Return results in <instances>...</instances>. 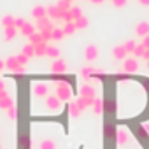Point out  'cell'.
<instances>
[{
    "mask_svg": "<svg viewBox=\"0 0 149 149\" xmlns=\"http://www.w3.org/2000/svg\"><path fill=\"white\" fill-rule=\"evenodd\" d=\"M54 90H56V97L61 102H67L72 98V86L68 81H54Z\"/></svg>",
    "mask_w": 149,
    "mask_h": 149,
    "instance_id": "cell-1",
    "label": "cell"
},
{
    "mask_svg": "<svg viewBox=\"0 0 149 149\" xmlns=\"http://www.w3.org/2000/svg\"><path fill=\"white\" fill-rule=\"evenodd\" d=\"M123 70L126 74H135L139 70V60L135 56H126L123 60Z\"/></svg>",
    "mask_w": 149,
    "mask_h": 149,
    "instance_id": "cell-2",
    "label": "cell"
},
{
    "mask_svg": "<svg viewBox=\"0 0 149 149\" xmlns=\"http://www.w3.org/2000/svg\"><path fill=\"white\" fill-rule=\"evenodd\" d=\"M6 67H7L11 72H14V74H23V72H25V65H21V63L16 60V56H11V58L6 61Z\"/></svg>",
    "mask_w": 149,
    "mask_h": 149,
    "instance_id": "cell-3",
    "label": "cell"
},
{
    "mask_svg": "<svg viewBox=\"0 0 149 149\" xmlns=\"http://www.w3.org/2000/svg\"><path fill=\"white\" fill-rule=\"evenodd\" d=\"M81 16H84V14H83V11H81L79 7H70V11L63 13V21H65V23H70V21H76V19L81 18Z\"/></svg>",
    "mask_w": 149,
    "mask_h": 149,
    "instance_id": "cell-4",
    "label": "cell"
},
{
    "mask_svg": "<svg viewBox=\"0 0 149 149\" xmlns=\"http://www.w3.org/2000/svg\"><path fill=\"white\" fill-rule=\"evenodd\" d=\"M98 54H100V51H98V46H95V44H90V46L84 49V58H86V61H90V63H93L95 60H98Z\"/></svg>",
    "mask_w": 149,
    "mask_h": 149,
    "instance_id": "cell-5",
    "label": "cell"
},
{
    "mask_svg": "<svg viewBox=\"0 0 149 149\" xmlns=\"http://www.w3.org/2000/svg\"><path fill=\"white\" fill-rule=\"evenodd\" d=\"M61 100L56 97V95H51V97H46V107L49 109V111H53V112H58L60 109H61Z\"/></svg>",
    "mask_w": 149,
    "mask_h": 149,
    "instance_id": "cell-6",
    "label": "cell"
},
{
    "mask_svg": "<svg viewBox=\"0 0 149 149\" xmlns=\"http://www.w3.org/2000/svg\"><path fill=\"white\" fill-rule=\"evenodd\" d=\"M47 83H44V81H37V83H33V95L35 97H39V98H42V97H47Z\"/></svg>",
    "mask_w": 149,
    "mask_h": 149,
    "instance_id": "cell-7",
    "label": "cell"
},
{
    "mask_svg": "<svg viewBox=\"0 0 149 149\" xmlns=\"http://www.w3.org/2000/svg\"><path fill=\"white\" fill-rule=\"evenodd\" d=\"M65 70H67V63L61 58L53 60V63H51V72L53 74H65Z\"/></svg>",
    "mask_w": 149,
    "mask_h": 149,
    "instance_id": "cell-8",
    "label": "cell"
},
{
    "mask_svg": "<svg viewBox=\"0 0 149 149\" xmlns=\"http://www.w3.org/2000/svg\"><path fill=\"white\" fill-rule=\"evenodd\" d=\"M14 105V102H13V98L7 95V91H0V109H11Z\"/></svg>",
    "mask_w": 149,
    "mask_h": 149,
    "instance_id": "cell-9",
    "label": "cell"
},
{
    "mask_svg": "<svg viewBox=\"0 0 149 149\" xmlns=\"http://www.w3.org/2000/svg\"><path fill=\"white\" fill-rule=\"evenodd\" d=\"M135 33L139 35V37H147L149 35V23L147 21H140V23H137V26H135Z\"/></svg>",
    "mask_w": 149,
    "mask_h": 149,
    "instance_id": "cell-10",
    "label": "cell"
},
{
    "mask_svg": "<svg viewBox=\"0 0 149 149\" xmlns=\"http://www.w3.org/2000/svg\"><path fill=\"white\" fill-rule=\"evenodd\" d=\"M81 112H83V109L79 107L77 100H70V104H68V114H70L72 118H79Z\"/></svg>",
    "mask_w": 149,
    "mask_h": 149,
    "instance_id": "cell-11",
    "label": "cell"
},
{
    "mask_svg": "<svg viewBox=\"0 0 149 149\" xmlns=\"http://www.w3.org/2000/svg\"><path fill=\"white\" fill-rule=\"evenodd\" d=\"M47 18L53 19V21H54V19L58 21V19H63V13H61L56 6H51V7H47Z\"/></svg>",
    "mask_w": 149,
    "mask_h": 149,
    "instance_id": "cell-12",
    "label": "cell"
},
{
    "mask_svg": "<svg viewBox=\"0 0 149 149\" xmlns=\"http://www.w3.org/2000/svg\"><path fill=\"white\" fill-rule=\"evenodd\" d=\"M128 142H130V133H128V130L119 128V130H118V144H119V146H126Z\"/></svg>",
    "mask_w": 149,
    "mask_h": 149,
    "instance_id": "cell-13",
    "label": "cell"
},
{
    "mask_svg": "<svg viewBox=\"0 0 149 149\" xmlns=\"http://www.w3.org/2000/svg\"><path fill=\"white\" fill-rule=\"evenodd\" d=\"M32 16L35 18V21H37V19H42V18H47V7H42V6L33 7Z\"/></svg>",
    "mask_w": 149,
    "mask_h": 149,
    "instance_id": "cell-14",
    "label": "cell"
},
{
    "mask_svg": "<svg viewBox=\"0 0 149 149\" xmlns=\"http://www.w3.org/2000/svg\"><path fill=\"white\" fill-rule=\"evenodd\" d=\"M37 32H40V30H46V28H54L53 26V19H49V18H42V19H37Z\"/></svg>",
    "mask_w": 149,
    "mask_h": 149,
    "instance_id": "cell-15",
    "label": "cell"
},
{
    "mask_svg": "<svg viewBox=\"0 0 149 149\" xmlns=\"http://www.w3.org/2000/svg\"><path fill=\"white\" fill-rule=\"evenodd\" d=\"M112 56H114L116 60H125V58L128 56V53H126V49H125L123 44H121V46H116V47L112 49Z\"/></svg>",
    "mask_w": 149,
    "mask_h": 149,
    "instance_id": "cell-16",
    "label": "cell"
},
{
    "mask_svg": "<svg viewBox=\"0 0 149 149\" xmlns=\"http://www.w3.org/2000/svg\"><path fill=\"white\" fill-rule=\"evenodd\" d=\"M93 111H95V114H104V98L102 97H95V100H93Z\"/></svg>",
    "mask_w": 149,
    "mask_h": 149,
    "instance_id": "cell-17",
    "label": "cell"
},
{
    "mask_svg": "<svg viewBox=\"0 0 149 149\" xmlns=\"http://www.w3.org/2000/svg\"><path fill=\"white\" fill-rule=\"evenodd\" d=\"M56 147H58V142L53 139H44L39 142V149H56Z\"/></svg>",
    "mask_w": 149,
    "mask_h": 149,
    "instance_id": "cell-18",
    "label": "cell"
},
{
    "mask_svg": "<svg viewBox=\"0 0 149 149\" xmlns=\"http://www.w3.org/2000/svg\"><path fill=\"white\" fill-rule=\"evenodd\" d=\"M98 74H102V70H98L95 67H84L81 70V76L83 77H91V76H98Z\"/></svg>",
    "mask_w": 149,
    "mask_h": 149,
    "instance_id": "cell-19",
    "label": "cell"
},
{
    "mask_svg": "<svg viewBox=\"0 0 149 149\" xmlns=\"http://www.w3.org/2000/svg\"><path fill=\"white\" fill-rule=\"evenodd\" d=\"M35 46V56H46L49 42H40V44H33Z\"/></svg>",
    "mask_w": 149,
    "mask_h": 149,
    "instance_id": "cell-20",
    "label": "cell"
},
{
    "mask_svg": "<svg viewBox=\"0 0 149 149\" xmlns=\"http://www.w3.org/2000/svg\"><path fill=\"white\" fill-rule=\"evenodd\" d=\"M18 28H14V26H7V28H4V39L6 40H13L16 35H18Z\"/></svg>",
    "mask_w": 149,
    "mask_h": 149,
    "instance_id": "cell-21",
    "label": "cell"
},
{
    "mask_svg": "<svg viewBox=\"0 0 149 149\" xmlns=\"http://www.w3.org/2000/svg\"><path fill=\"white\" fill-rule=\"evenodd\" d=\"M35 32H37V28H35L32 23H25V26L19 30V33H23L25 37H30V35H33Z\"/></svg>",
    "mask_w": 149,
    "mask_h": 149,
    "instance_id": "cell-22",
    "label": "cell"
},
{
    "mask_svg": "<svg viewBox=\"0 0 149 149\" xmlns=\"http://www.w3.org/2000/svg\"><path fill=\"white\" fill-rule=\"evenodd\" d=\"M74 23H76V28H77V30H84V28H88V25H90V21H88V18H86V16L77 18Z\"/></svg>",
    "mask_w": 149,
    "mask_h": 149,
    "instance_id": "cell-23",
    "label": "cell"
},
{
    "mask_svg": "<svg viewBox=\"0 0 149 149\" xmlns=\"http://www.w3.org/2000/svg\"><path fill=\"white\" fill-rule=\"evenodd\" d=\"M21 54H25V56H28V58H32V56H35V46L33 44H25L23 46V51H21Z\"/></svg>",
    "mask_w": 149,
    "mask_h": 149,
    "instance_id": "cell-24",
    "label": "cell"
},
{
    "mask_svg": "<svg viewBox=\"0 0 149 149\" xmlns=\"http://www.w3.org/2000/svg\"><path fill=\"white\" fill-rule=\"evenodd\" d=\"M56 7H58L61 13H67V11H70L72 2H68V0H58V2H56Z\"/></svg>",
    "mask_w": 149,
    "mask_h": 149,
    "instance_id": "cell-25",
    "label": "cell"
},
{
    "mask_svg": "<svg viewBox=\"0 0 149 149\" xmlns=\"http://www.w3.org/2000/svg\"><path fill=\"white\" fill-rule=\"evenodd\" d=\"M76 32H77V28H76V23H74V21L65 23V26H63V33L65 35H72V33H76Z\"/></svg>",
    "mask_w": 149,
    "mask_h": 149,
    "instance_id": "cell-26",
    "label": "cell"
},
{
    "mask_svg": "<svg viewBox=\"0 0 149 149\" xmlns=\"http://www.w3.org/2000/svg\"><path fill=\"white\" fill-rule=\"evenodd\" d=\"M46 56H49V58L56 60V58H60V49H58L56 46H49V47H47V53H46Z\"/></svg>",
    "mask_w": 149,
    "mask_h": 149,
    "instance_id": "cell-27",
    "label": "cell"
},
{
    "mask_svg": "<svg viewBox=\"0 0 149 149\" xmlns=\"http://www.w3.org/2000/svg\"><path fill=\"white\" fill-rule=\"evenodd\" d=\"M63 37H65V33H63V28H53L51 40H61Z\"/></svg>",
    "mask_w": 149,
    "mask_h": 149,
    "instance_id": "cell-28",
    "label": "cell"
},
{
    "mask_svg": "<svg viewBox=\"0 0 149 149\" xmlns=\"http://www.w3.org/2000/svg\"><path fill=\"white\" fill-rule=\"evenodd\" d=\"M144 53H146V47H144L142 44H137V46H135V49H133V56L139 60V58H142V56H144Z\"/></svg>",
    "mask_w": 149,
    "mask_h": 149,
    "instance_id": "cell-29",
    "label": "cell"
},
{
    "mask_svg": "<svg viewBox=\"0 0 149 149\" xmlns=\"http://www.w3.org/2000/svg\"><path fill=\"white\" fill-rule=\"evenodd\" d=\"M28 40H30V44H40V42H46V40H42V35H40L39 32H35L33 35H30Z\"/></svg>",
    "mask_w": 149,
    "mask_h": 149,
    "instance_id": "cell-30",
    "label": "cell"
},
{
    "mask_svg": "<svg viewBox=\"0 0 149 149\" xmlns=\"http://www.w3.org/2000/svg\"><path fill=\"white\" fill-rule=\"evenodd\" d=\"M39 33L42 35V40L49 42V40H51V35H53V28H46V30H40Z\"/></svg>",
    "mask_w": 149,
    "mask_h": 149,
    "instance_id": "cell-31",
    "label": "cell"
},
{
    "mask_svg": "<svg viewBox=\"0 0 149 149\" xmlns=\"http://www.w3.org/2000/svg\"><path fill=\"white\" fill-rule=\"evenodd\" d=\"M135 46H137V42H135V40H128V42H125V44H123V47L126 49V53H128V54H133Z\"/></svg>",
    "mask_w": 149,
    "mask_h": 149,
    "instance_id": "cell-32",
    "label": "cell"
},
{
    "mask_svg": "<svg viewBox=\"0 0 149 149\" xmlns=\"http://www.w3.org/2000/svg\"><path fill=\"white\" fill-rule=\"evenodd\" d=\"M2 26H4V28L14 26V18H13V16H4V18H2Z\"/></svg>",
    "mask_w": 149,
    "mask_h": 149,
    "instance_id": "cell-33",
    "label": "cell"
},
{
    "mask_svg": "<svg viewBox=\"0 0 149 149\" xmlns=\"http://www.w3.org/2000/svg\"><path fill=\"white\" fill-rule=\"evenodd\" d=\"M25 23H26V21H25L23 18H14V28H18V30H21V28L25 26Z\"/></svg>",
    "mask_w": 149,
    "mask_h": 149,
    "instance_id": "cell-34",
    "label": "cell"
},
{
    "mask_svg": "<svg viewBox=\"0 0 149 149\" xmlns=\"http://www.w3.org/2000/svg\"><path fill=\"white\" fill-rule=\"evenodd\" d=\"M7 114H9L11 119H16V118H18V109H16V105H13L11 109H7Z\"/></svg>",
    "mask_w": 149,
    "mask_h": 149,
    "instance_id": "cell-35",
    "label": "cell"
},
{
    "mask_svg": "<svg viewBox=\"0 0 149 149\" xmlns=\"http://www.w3.org/2000/svg\"><path fill=\"white\" fill-rule=\"evenodd\" d=\"M112 4H114V7H125L126 4H128V0H112Z\"/></svg>",
    "mask_w": 149,
    "mask_h": 149,
    "instance_id": "cell-36",
    "label": "cell"
},
{
    "mask_svg": "<svg viewBox=\"0 0 149 149\" xmlns=\"http://www.w3.org/2000/svg\"><path fill=\"white\" fill-rule=\"evenodd\" d=\"M16 60H18V61L21 63V65H26L30 58H28V56H25V54H18V56H16Z\"/></svg>",
    "mask_w": 149,
    "mask_h": 149,
    "instance_id": "cell-37",
    "label": "cell"
},
{
    "mask_svg": "<svg viewBox=\"0 0 149 149\" xmlns=\"http://www.w3.org/2000/svg\"><path fill=\"white\" fill-rule=\"evenodd\" d=\"M140 44H142V46H144V47H146V49H149V35H147V37H144V39H142V42H140Z\"/></svg>",
    "mask_w": 149,
    "mask_h": 149,
    "instance_id": "cell-38",
    "label": "cell"
},
{
    "mask_svg": "<svg viewBox=\"0 0 149 149\" xmlns=\"http://www.w3.org/2000/svg\"><path fill=\"white\" fill-rule=\"evenodd\" d=\"M140 2V6H144V7H149V0H139Z\"/></svg>",
    "mask_w": 149,
    "mask_h": 149,
    "instance_id": "cell-39",
    "label": "cell"
},
{
    "mask_svg": "<svg viewBox=\"0 0 149 149\" xmlns=\"http://www.w3.org/2000/svg\"><path fill=\"white\" fill-rule=\"evenodd\" d=\"M91 4H95V6H100V4H104V0H90Z\"/></svg>",
    "mask_w": 149,
    "mask_h": 149,
    "instance_id": "cell-40",
    "label": "cell"
},
{
    "mask_svg": "<svg viewBox=\"0 0 149 149\" xmlns=\"http://www.w3.org/2000/svg\"><path fill=\"white\" fill-rule=\"evenodd\" d=\"M142 58H144V60H146V61H147V60H149V49H146V53H144V56H142Z\"/></svg>",
    "mask_w": 149,
    "mask_h": 149,
    "instance_id": "cell-41",
    "label": "cell"
},
{
    "mask_svg": "<svg viewBox=\"0 0 149 149\" xmlns=\"http://www.w3.org/2000/svg\"><path fill=\"white\" fill-rule=\"evenodd\" d=\"M4 68H6V63H4V61H2V60H0V72H2V70H4Z\"/></svg>",
    "mask_w": 149,
    "mask_h": 149,
    "instance_id": "cell-42",
    "label": "cell"
},
{
    "mask_svg": "<svg viewBox=\"0 0 149 149\" xmlns=\"http://www.w3.org/2000/svg\"><path fill=\"white\" fill-rule=\"evenodd\" d=\"M144 130H146V133L149 135V125H144Z\"/></svg>",
    "mask_w": 149,
    "mask_h": 149,
    "instance_id": "cell-43",
    "label": "cell"
},
{
    "mask_svg": "<svg viewBox=\"0 0 149 149\" xmlns=\"http://www.w3.org/2000/svg\"><path fill=\"white\" fill-rule=\"evenodd\" d=\"M147 68H149V60H147Z\"/></svg>",
    "mask_w": 149,
    "mask_h": 149,
    "instance_id": "cell-44",
    "label": "cell"
},
{
    "mask_svg": "<svg viewBox=\"0 0 149 149\" xmlns=\"http://www.w3.org/2000/svg\"><path fill=\"white\" fill-rule=\"evenodd\" d=\"M68 2H74V0H68Z\"/></svg>",
    "mask_w": 149,
    "mask_h": 149,
    "instance_id": "cell-45",
    "label": "cell"
}]
</instances>
